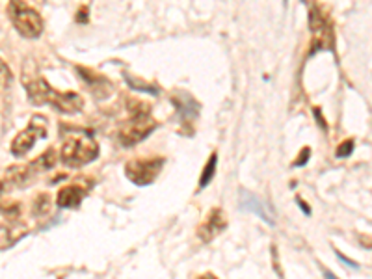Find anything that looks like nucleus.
<instances>
[{
	"mask_svg": "<svg viewBox=\"0 0 372 279\" xmlns=\"http://www.w3.org/2000/svg\"><path fill=\"white\" fill-rule=\"evenodd\" d=\"M25 88H27L28 99L32 104H50L53 108H56L62 114H75L78 110H82L84 103H82L81 95L76 93H62L53 90L47 84V80L39 77L38 73L34 75H25Z\"/></svg>",
	"mask_w": 372,
	"mask_h": 279,
	"instance_id": "1",
	"label": "nucleus"
},
{
	"mask_svg": "<svg viewBox=\"0 0 372 279\" xmlns=\"http://www.w3.org/2000/svg\"><path fill=\"white\" fill-rule=\"evenodd\" d=\"M62 134H64V145H62L60 159L65 166L82 168L99 157V145L95 138L92 136V132L69 127V129H64Z\"/></svg>",
	"mask_w": 372,
	"mask_h": 279,
	"instance_id": "2",
	"label": "nucleus"
},
{
	"mask_svg": "<svg viewBox=\"0 0 372 279\" xmlns=\"http://www.w3.org/2000/svg\"><path fill=\"white\" fill-rule=\"evenodd\" d=\"M155 129H157V121L149 114V106L144 103H136L130 106V120L121 125L118 138L123 148H132L142 140H146Z\"/></svg>",
	"mask_w": 372,
	"mask_h": 279,
	"instance_id": "3",
	"label": "nucleus"
},
{
	"mask_svg": "<svg viewBox=\"0 0 372 279\" xmlns=\"http://www.w3.org/2000/svg\"><path fill=\"white\" fill-rule=\"evenodd\" d=\"M309 28H311V50H309L311 55L319 50L335 49L333 22L319 4L309 8Z\"/></svg>",
	"mask_w": 372,
	"mask_h": 279,
	"instance_id": "4",
	"label": "nucleus"
},
{
	"mask_svg": "<svg viewBox=\"0 0 372 279\" xmlns=\"http://www.w3.org/2000/svg\"><path fill=\"white\" fill-rule=\"evenodd\" d=\"M10 19L17 32L27 39H38L43 34V19L38 11L32 10L30 6L25 4L22 0H10L8 8Z\"/></svg>",
	"mask_w": 372,
	"mask_h": 279,
	"instance_id": "5",
	"label": "nucleus"
},
{
	"mask_svg": "<svg viewBox=\"0 0 372 279\" xmlns=\"http://www.w3.org/2000/svg\"><path fill=\"white\" fill-rule=\"evenodd\" d=\"M164 159L162 157H151V159H132L125 166V176L136 186H147L157 181L160 176Z\"/></svg>",
	"mask_w": 372,
	"mask_h": 279,
	"instance_id": "6",
	"label": "nucleus"
},
{
	"mask_svg": "<svg viewBox=\"0 0 372 279\" xmlns=\"http://www.w3.org/2000/svg\"><path fill=\"white\" fill-rule=\"evenodd\" d=\"M45 136H47V120L41 117V115H36V117H32V121H30V125L22 132H19L15 140L11 142V155L25 157V155L34 148L36 140Z\"/></svg>",
	"mask_w": 372,
	"mask_h": 279,
	"instance_id": "7",
	"label": "nucleus"
},
{
	"mask_svg": "<svg viewBox=\"0 0 372 279\" xmlns=\"http://www.w3.org/2000/svg\"><path fill=\"white\" fill-rule=\"evenodd\" d=\"M227 227V216L221 208H212L207 216L205 224L198 229V236L201 242H211L214 236H218L221 231Z\"/></svg>",
	"mask_w": 372,
	"mask_h": 279,
	"instance_id": "8",
	"label": "nucleus"
},
{
	"mask_svg": "<svg viewBox=\"0 0 372 279\" xmlns=\"http://www.w3.org/2000/svg\"><path fill=\"white\" fill-rule=\"evenodd\" d=\"M240 208L248 210V213L257 214L261 220H265L268 225H274V213L266 201H263L261 197L249 194V192H240Z\"/></svg>",
	"mask_w": 372,
	"mask_h": 279,
	"instance_id": "9",
	"label": "nucleus"
},
{
	"mask_svg": "<svg viewBox=\"0 0 372 279\" xmlns=\"http://www.w3.org/2000/svg\"><path fill=\"white\" fill-rule=\"evenodd\" d=\"M86 197V190H82L81 186H65L58 192L56 203L62 208H76L82 203V199Z\"/></svg>",
	"mask_w": 372,
	"mask_h": 279,
	"instance_id": "10",
	"label": "nucleus"
},
{
	"mask_svg": "<svg viewBox=\"0 0 372 279\" xmlns=\"http://www.w3.org/2000/svg\"><path fill=\"white\" fill-rule=\"evenodd\" d=\"M76 69L81 73V77L84 78V83L88 84V88L92 90L93 93H97V95H104V93H108V90H110V83H103L106 78L97 75V73L90 71L86 67H76Z\"/></svg>",
	"mask_w": 372,
	"mask_h": 279,
	"instance_id": "11",
	"label": "nucleus"
},
{
	"mask_svg": "<svg viewBox=\"0 0 372 279\" xmlns=\"http://www.w3.org/2000/svg\"><path fill=\"white\" fill-rule=\"evenodd\" d=\"M6 173H8L6 177H8V183H10V185L21 186L25 185L36 171H34L32 164H28V166H13V168H10Z\"/></svg>",
	"mask_w": 372,
	"mask_h": 279,
	"instance_id": "12",
	"label": "nucleus"
},
{
	"mask_svg": "<svg viewBox=\"0 0 372 279\" xmlns=\"http://www.w3.org/2000/svg\"><path fill=\"white\" fill-rule=\"evenodd\" d=\"M183 99H172L175 106H177L179 114L183 115L184 120H188V117H195L198 115V110H200V104L195 103L194 99L186 95V93H181Z\"/></svg>",
	"mask_w": 372,
	"mask_h": 279,
	"instance_id": "13",
	"label": "nucleus"
},
{
	"mask_svg": "<svg viewBox=\"0 0 372 279\" xmlns=\"http://www.w3.org/2000/svg\"><path fill=\"white\" fill-rule=\"evenodd\" d=\"M216 166H218V155L212 153L211 159H209V162H207V166L203 168V171H201V177H200V190H203V188H207V186L211 185V181L214 179V173H216Z\"/></svg>",
	"mask_w": 372,
	"mask_h": 279,
	"instance_id": "14",
	"label": "nucleus"
},
{
	"mask_svg": "<svg viewBox=\"0 0 372 279\" xmlns=\"http://www.w3.org/2000/svg\"><path fill=\"white\" fill-rule=\"evenodd\" d=\"M54 164H56V153H54V149H49V151L41 155L36 162H32V168L34 171L38 173V171L50 170Z\"/></svg>",
	"mask_w": 372,
	"mask_h": 279,
	"instance_id": "15",
	"label": "nucleus"
},
{
	"mask_svg": "<svg viewBox=\"0 0 372 279\" xmlns=\"http://www.w3.org/2000/svg\"><path fill=\"white\" fill-rule=\"evenodd\" d=\"M11 84V71L4 60H0V93Z\"/></svg>",
	"mask_w": 372,
	"mask_h": 279,
	"instance_id": "16",
	"label": "nucleus"
},
{
	"mask_svg": "<svg viewBox=\"0 0 372 279\" xmlns=\"http://www.w3.org/2000/svg\"><path fill=\"white\" fill-rule=\"evenodd\" d=\"M352 151H354V142L352 140H346L337 148L335 155H337V159H346V157H350Z\"/></svg>",
	"mask_w": 372,
	"mask_h": 279,
	"instance_id": "17",
	"label": "nucleus"
},
{
	"mask_svg": "<svg viewBox=\"0 0 372 279\" xmlns=\"http://www.w3.org/2000/svg\"><path fill=\"white\" fill-rule=\"evenodd\" d=\"M125 78L129 80L132 88L144 90V92H149V93H153V95H157V93H158V88H149V86H146V83H140V80H136V78H132L130 75H127V73H125Z\"/></svg>",
	"mask_w": 372,
	"mask_h": 279,
	"instance_id": "18",
	"label": "nucleus"
},
{
	"mask_svg": "<svg viewBox=\"0 0 372 279\" xmlns=\"http://www.w3.org/2000/svg\"><path fill=\"white\" fill-rule=\"evenodd\" d=\"M36 203H39V208H36V213L38 214L47 213V210H49V196H39Z\"/></svg>",
	"mask_w": 372,
	"mask_h": 279,
	"instance_id": "19",
	"label": "nucleus"
},
{
	"mask_svg": "<svg viewBox=\"0 0 372 279\" xmlns=\"http://www.w3.org/2000/svg\"><path fill=\"white\" fill-rule=\"evenodd\" d=\"M76 22H78V24H86L88 22V8L86 6H84V8H81V10H78V13H76Z\"/></svg>",
	"mask_w": 372,
	"mask_h": 279,
	"instance_id": "20",
	"label": "nucleus"
},
{
	"mask_svg": "<svg viewBox=\"0 0 372 279\" xmlns=\"http://www.w3.org/2000/svg\"><path fill=\"white\" fill-rule=\"evenodd\" d=\"M309 155H311V149H309V148L303 149L302 155H300V160H296V162H294V166H303V164H305V162H308V159H309Z\"/></svg>",
	"mask_w": 372,
	"mask_h": 279,
	"instance_id": "21",
	"label": "nucleus"
},
{
	"mask_svg": "<svg viewBox=\"0 0 372 279\" xmlns=\"http://www.w3.org/2000/svg\"><path fill=\"white\" fill-rule=\"evenodd\" d=\"M337 257H339L340 261H343V263H345V264H350V266H354V269H357V264L354 263V261H350V259H346L345 255H343V253H337Z\"/></svg>",
	"mask_w": 372,
	"mask_h": 279,
	"instance_id": "22",
	"label": "nucleus"
},
{
	"mask_svg": "<svg viewBox=\"0 0 372 279\" xmlns=\"http://www.w3.org/2000/svg\"><path fill=\"white\" fill-rule=\"evenodd\" d=\"M296 201H298V203H300V207H302V210H305V213H308V214H311V208H309V207H308V205H305V203H303V201H302V199H300V197H298Z\"/></svg>",
	"mask_w": 372,
	"mask_h": 279,
	"instance_id": "23",
	"label": "nucleus"
},
{
	"mask_svg": "<svg viewBox=\"0 0 372 279\" xmlns=\"http://www.w3.org/2000/svg\"><path fill=\"white\" fill-rule=\"evenodd\" d=\"M6 190V183L4 181H0V196H2V192Z\"/></svg>",
	"mask_w": 372,
	"mask_h": 279,
	"instance_id": "24",
	"label": "nucleus"
},
{
	"mask_svg": "<svg viewBox=\"0 0 372 279\" xmlns=\"http://www.w3.org/2000/svg\"><path fill=\"white\" fill-rule=\"evenodd\" d=\"M302 2H305V0H302Z\"/></svg>",
	"mask_w": 372,
	"mask_h": 279,
	"instance_id": "25",
	"label": "nucleus"
}]
</instances>
